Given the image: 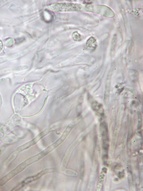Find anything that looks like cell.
<instances>
[{
    "mask_svg": "<svg viewBox=\"0 0 143 191\" xmlns=\"http://www.w3.org/2000/svg\"><path fill=\"white\" fill-rule=\"evenodd\" d=\"M3 43L2 40L0 39V52L2 50L3 47Z\"/></svg>",
    "mask_w": 143,
    "mask_h": 191,
    "instance_id": "277c9868",
    "label": "cell"
},
{
    "mask_svg": "<svg viewBox=\"0 0 143 191\" xmlns=\"http://www.w3.org/2000/svg\"><path fill=\"white\" fill-rule=\"evenodd\" d=\"M87 46L90 48L94 49L97 46V43L96 40L94 38H90L87 42Z\"/></svg>",
    "mask_w": 143,
    "mask_h": 191,
    "instance_id": "7a4b0ae2",
    "label": "cell"
},
{
    "mask_svg": "<svg viewBox=\"0 0 143 191\" xmlns=\"http://www.w3.org/2000/svg\"><path fill=\"white\" fill-rule=\"evenodd\" d=\"M72 37L75 41H79L81 39L80 35L77 31H75L72 34Z\"/></svg>",
    "mask_w": 143,
    "mask_h": 191,
    "instance_id": "3957f363",
    "label": "cell"
},
{
    "mask_svg": "<svg viewBox=\"0 0 143 191\" xmlns=\"http://www.w3.org/2000/svg\"><path fill=\"white\" fill-rule=\"evenodd\" d=\"M49 7L50 10L56 12L78 11L82 8L80 4L69 3H55Z\"/></svg>",
    "mask_w": 143,
    "mask_h": 191,
    "instance_id": "6da1fadb",
    "label": "cell"
}]
</instances>
